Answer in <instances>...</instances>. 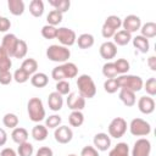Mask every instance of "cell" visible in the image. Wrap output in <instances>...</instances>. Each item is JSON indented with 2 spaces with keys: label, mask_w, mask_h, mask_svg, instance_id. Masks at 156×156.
<instances>
[{
  "label": "cell",
  "mask_w": 156,
  "mask_h": 156,
  "mask_svg": "<svg viewBox=\"0 0 156 156\" xmlns=\"http://www.w3.org/2000/svg\"><path fill=\"white\" fill-rule=\"evenodd\" d=\"M56 38L58 39V41L66 46H71L76 43L77 40V35H76V32L73 29H69V28H66V27H62V28H58L57 29V35Z\"/></svg>",
  "instance_id": "52a82bcc"
},
{
  "label": "cell",
  "mask_w": 156,
  "mask_h": 156,
  "mask_svg": "<svg viewBox=\"0 0 156 156\" xmlns=\"http://www.w3.org/2000/svg\"><path fill=\"white\" fill-rule=\"evenodd\" d=\"M11 136H12V140L20 145V144L27 141V139H28V132H27V129L18 127V128H15L13 129Z\"/></svg>",
  "instance_id": "7402d4cb"
},
{
  "label": "cell",
  "mask_w": 156,
  "mask_h": 156,
  "mask_svg": "<svg viewBox=\"0 0 156 156\" xmlns=\"http://www.w3.org/2000/svg\"><path fill=\"white\" fill-rule=\"evenodd\" d=\"M32 136L37 141L45 140L48 138V128L45 126H41V124H38V126L33 127V129H32Z\"/></svg>",
  "instance_id": "44dd1931"
},
{
  "label": "cell",
  "mask_w": 156,
  "mask_h": 156,
  "mask_svg": "<svg viewBox=\"0 0 156 156\" xmlns=\"http://www.w3.org/2000/svg\"><path fill=\"white\" fill-rule=\"evenodd\" d=\"M144 87H145L144 89L146 90V93H147L149 95L154 96V95L156 94V78H155V77L149 78V79L146 80V83H145Z\"/></svg>",
  "instance_id": "b9f144b4"
},
{
  "label": "cell",
  "mask_w": 156,
  "mask_h": 156,
  "mask_svg": "<svg viewBox=\"0 0 156 156\" xmlns=\"http://www.w3.org/2000/svg\"><path fill=\"white\" fill-rule=\"evenodd\" d=\"M77 87L79 95H82L84 99H91L96 94V87L93 80V78L88 74H82L77 79Z\"/></svg>",
  "instance_id": "6da1fadb"
},
{
  "label": "cell",
  "mask_w": 156,
  "mask_h": 156,
  "mask_svg": "<svg viewBox=\"0 0 156 156\" xmlns=\"http://www.w3.org/2000/svg\"><path fill=\"white\" fill-rule=\"evenodd\" d=\"M104 89H105V91L108 93V94L116 93V91L119 89V87H118V84H117V79H116V78H110V79H107V80L104 83Z\"/></svg>",
  "instance_id": "f35d334b"
},
{
  "label": "cell",
  "mask_w": 156,
  "mask_h": 156,
  "mask_svg": "<svg viewBox=\"0 0 156 156\" xmlns=\"http://www.w3.org/2000/svg\"><path fill=\"white\" fill-rule=\"evenodd\" d=\"M117 79V84L119 87V89H127V90H130L133 93H136L139 91L144 83H143V79L139 77V76H133V74H123Z\"/></svg>",
  "instance_id": "7a4b0ae2"
},
{
  "label": "cell",
  "mask_w": 156,
  "mask_h": 156,
  "mask_svg": "<svg viewBox=\"0 0 156 156\" xmlns=\"http://www.w3.org/2000/svg\"><path fill=\"white\" fill-rule=\"evenodd\" d=\"M49 4L52 7H55V10L60 11L61 13L67 12L69 10V6H71L69 0H49Z\"/></svg>",
  "instance_id": "f546056e"
},
{
  "label": "cell",
  "mask_w": 156,
  "mask_h": 156,
  "mask_svg": "<svg viewBox=\"0 0 156 156\" xmlns=\"http://www.w3.org/2000/svg\"><path fill=\"white\" fill-rule=\"evenodd\" d=\"M138 107L141 113L144 115H150L155 110V101L150 96H141L138 101Z\"/></svg>",
  "instance_id": "5bb4252c"
},
{
  "label": "cell",
  "mask_w": 156,
  "mask_h": 156,
  "mask_svg": "<svg viewBox=\"0 0 156 156\" xmlns=\"http://www.w3.org/2000/svg\"><path fill=\"white\" fill-rule=\"evenodd\" d=\"M151 152V144L147 139H138L133 146L132 156H150Z\"/></svg>",
  "instance_id": "ba28073f"
},
{
  "label": "cell",
  "mask_w": 156,
  "mask_h": 156,
  "mask_svg": "<svg viewBox=\"0 0 156 156\" xmlns=\"http://www.w3.org/2000/svg\"><path fill=\"white\" fill-rule=\"evenodd\" d=\"M13 79L17 82V83H26L28 79H29V74L28 73H26L22 68H20V69H16L15 71V73H13Z\"/></svg>",
  "instance_id": "60d3db41"
},
{
  "label": "cell",
  "mask_w": 156,
  "mask_h": 156,
  "mask_svg": "<svg viewBox=\"0 0 156 156\" xmlns=\"http://www.w3.org/2000/svg\"><path fill=\"white\" fill-rule=\"evenodd\" d=\"M10 27H11L10 20H7L6 17H1L0 18V32H6L10 29Z\"/></svg>",
  "instance_id": "f907efd6"
},
{
  "label": "cell",
  "mask_w": 156,
  "mask_h": 156,
  "mask_svg": "<svg viewBox=\"0 0 156 156\" xmlns=\"http://www.w3.org/2000/svg\"><path fill=\"white\" fill-rule=\"evenodd\" d=\"M68 122L72 127H80L84 122V116L80 111H73L68 117Z\"/></svg>",
  "instance_id": "4dcf8cb0"
},
{
  "label": "cell",
  "mask_w": 156,
  "mask_h": 156,
  "mask_svg": "<svg viewBox=\"0 0 156 156\" xmlns=\"http://www.w3.org/2000/svg\"><path fill=\"white\" fill-rule=\"evenodd\" d=\"M18 38L15 35V34H6L4 38H2V43H1V48L7 52V55L10 57H13V52H15V49L17 46V43H18Z\"/></svg>",
  "instance_id": "30bf717a"
},
{
  "label": "cell",
  "mask_w": 156,
  "mask_h": 156,
  "mask_svg": "<svg viewBox=\"0 0 156 156\" xmlns=\"http://www.w3.org/2000/svg\"><path fill=\"white\" fill-rule=\"evenodd\" d=\"M63 74H65V79L66 78H74L78 74V67L72 63V62H66L63 65H61Z\"/></svg>",
  "instance_id": "f1b7e54d"
},
{
  "label": "cell",
  "mask_w": 156,
  "mask_h": 156,
  "mask_svg": "<svg viewBox=\"0 0 156 156\" xmlns=\"http://www.w3.org/2000/svg\"><path fill=\"white\" fill-rule=\"evenodd\" d=\"M80 156H99V152L98 150L94 147V146H84L82 149V152H80Z\"/></svg>",
  "instance_id": "bcb514c9"
},
{
  "label": "cell",
  "mask_w": 156,
  "mask_h": 156,
  "mask_svg": "<svg viewBox=\"0 0 156 156\" xmlns=\"http://www.w3.org/2000/svg\"><path fill=\"white\" fill-rule=\"evenodd\" d=\"M108 156H129V147L127 143H118L111 151Z\"/></svg>",
  "instance_id": "484cf974"
},
{
  "label": "cell",
  "mask_w": 156,
  "mask_h": 156,
  "mask_svg": "<svg viewBox=\"0 0 156 156\" xmlns=\"http://www.w3.org/2000/svg\"><path fill=\"white\" fill-rule=\"evenodd\" d=\"M7 6L13 16H21L24 12V2L22 0H9Z\"/></svg>",
  "instance_id": "ac0fdd59"
},
{
  "label": "cell",
  "mask_w": 156,
  "mask_h": 156,
  "mask_svg": "<svg viewBox=\"0 0 156 156\" xmlns=\"http://www.w3.org/2000/svg\"><path fill=\"white\" fill-rule=\"evenodd\" d=\"M61 117L57 116V115H52V116H49V118H46V127L49 128H57L61 123Z\"/></svg>",
  "instance_id": "ee69618b"
},
{
  "label": "cell",
  "mask_w": 156,
  "mask_h": 156,
  "mask_svg": "<svg viewBox=\"0 0 156 156\" xmlns=\"http://www.w3.org/2000/svg\"><path fill=\"white\" fill-rule=\"evenodd\" d=\"M119 99L121 101L127 106V107H132L135 105V93L127 90V89H121L119 91Z\"/></svg>",
  "instance_id": "e0dca14e"
},
{
  "label": "cell",
  "mask_w": 156,
  "mask_h": 156,
  "mask_svg": "<svg viewBox=\"0 0 156 156\" xmlns=\"http://www.w3.org/2000/svg\"><path fill=\"white\" fill-rule=\"evenodd\" d=\"M30 83L35 88H44L49 83V78L45 73H34L30 78Z\"/></svg>",
  "instance_id": "ffe728a7"
},
{
  "label": "cell",
  "mask_w": 156,
  "mask_h": 156,
  "mask_svg": "<svg viewBox=\"0 0 156 156\" xmlns=\"http://www.w3.org/2000/svg\"><path fill=\"white\" fill-rule=\"evenodd\" d=\"M104 24H106L107 27H110V28H112L113 30H116V29H118V28L122 26V21H121V18H119L118 16L111 15V16H108V17L106 18V21H105Z\"/></svg>",
  "instance_id": "d590c367"
},
{
  "label": "cell",
  "mask_w": 156,
  "mask_h": 156,
  "mask_svg": "<svg viewBox=\"0 0 156 156\" xmlns=\"http://www.w3.org/2000/svg\"><path fill=\"white\" fill-rule=\"evenodd\" d=\"M77 43H78V46L83 50L85 49H89L94 45V37L91 34H88V33H84V34H80L77 39Z\"/></svg>",
  "instance_id": "603a6c76"
},
{
  "label": "cell",
  "mask_w": 156,
  "mask_h": 156,
  "mask_svg": "<svg viewBox=\"0 0 156 156\" xmlns=\"http://www.w3.org/2000/svg\"><path fill=\"white\" fill-rule=\"evenodd\" d=\"M133 45H134V48H136L143 54H146L150 49L149 40L146 38L141 37V35H136L135 38H133Z\"/></svg>",
  "instance_id": "d6986e66"
},
{
  "label": "cell",
  "mask_w": 156,
  "mask_h": 156,
  "mask_svg": "<svg viewBox=\"0 0 156 156\" xmlns=\"http://www.w3.org/2000/svg\"><path fill=\"white\" fill-rule=\"evenodd\" d=\"M41 35H43L45 39H54V38H56V35H57V28L54 27V26L46 24V26H44V27L41 28Z\"/></svg>",
  "instance_id": "8d00e7d4"
},
{
  "label": "cell",
  "mask_w": 156,
  "mask_h": 156,
  "mask_svg": "<svg viewBox=\"0 0 156 156\" xmlns=\"http://www.w3.org/2000/svg\"><path fill=\"white\" fill-rule=\"evenodd\" d=\"M29 12L34 17H40L44 13V2L41 0H32L29 4Z\"/></svg>",
  "instance_id": "cb8c5ba5"
},
{
  "label": "cell",
  "mask_w": 156,
  "mask_h": 156,
  "mask_svg": "<svg viewBox=\"0 0 156 156\" xmlns=\"http://www.w3.org/2000/svg\"><path fill=\"white\" fill-rule=\"evenodd\" d=\"M12 79H13V77L10 72H0V84L7 85L11 83Z\"/></svg>",
  "instance_id": "c3c4849f"
},
{
  "label": "cell",
  "mask_w": 156,
  "mask_h": 156,
  "mask_svg": "<svg viewBox=\"0 0 156 156\" xmlns=\"http://www.w3.org/2000/svg\"><path fill=\"white\" fill-rule=\"evenodd\" d=\"M6 57H10L9 55H7V52L2 49V48H0V60H2V58H6Z\"/></svg>",
  "instance_id": "9f6ffc18"
},
{
  "label": "cell",
  "mask_w": 156,
  "mask_h": 156,
  "mask_svg": "<svg viewBox=\"0 0 156 156\" xmlns=\"http://www.w3.org/2000/svg\"><path fill=\"white\" fill-rule=\"evenodd\" d=\"M28 108V116L33 122H40L45 117V110L43 106V102L39 98H32L28 101L27 105Z\"/></svg>",
  "instance_id": "3957f363"
},
{
  "label": "cell",
  "mask_w": 156,
  "mask_h": 156,
  "mask_svg": "<svg viewBox=\"0 0 156 156\" xmlns=\"http://www.w3.org/2000/svg\"><path fill=\"white\" fill-rule=\"evenodd\" d=\"M52 78L56 80V82H60V80H65V74H63V71H62V67L61 66H57L52 69V73H51Z\"/></svg>",
  "instance_id": "f6af8a7d"
},
{
  "label": "cell",
  "mask_w": 156,
  "mask_h": 156,
  "mask_svg": "<svg viewBox=\"0 0 156 156\" xmlns=\"http://www.w3.org/2000/svg\"><path fill=\"white\" fill-rule=\"evenodd\" d=\"M113 38H115V44L124 46V45H127L132 40V34L126 32V30H119V32L115 33Z\"/></svg>",
  "instance_id": "d4e9b609"
},
{
  "label": "cell",
  "mask_w": 156,
  "mask_h": 156,
  "mask_svg": "<svg viewBox=\"0 0 156 156\" xmlns=\"http://www.w3.org/2000/svg\"><path fill=\"white\" fill-rule=\"evenodd\" d=\"M6 141H7V134H6V132L4 129L0 128V146L5 145Z\"/></svg>",
  "instance_id": "11a10c76"
},
{
  "label": "cell",
  "mask_w": 156,
  "mask_h": 156,
  "mask_svg": "<svg viewBox=\"0 0 156 156\" xmlns=\"http://www.w3.org/2000/svg\"><path fill=\"white\" fill-rule=\"evenodd\" d=\"M2 123H4L5 127L15 129L18 126V117L15 113H6L2 118Z\"/></svg>",
  "instance_id": "836d02e7"
},
{
  "label": "cell",
  "mask_w": 156,
  "mask_h": 156,
  "mask_svg": "<svg viewBox=\"0 0 156 156\" xmlns=\"http://www.w3.org/2000/svg\"><path fill=\"white\" fill-rule=\"evenodd\" d=\"M46 56L50 61L54 62H66L71 56V51L65 46L50 45L46 50Z\"/></svg>",
  "instance_id": "277c9868"
},
{
  "label": "cell",
  "mask_w": 156,
  "mask_h": 156,
  "mask_svg": "<svg viewBox=\"0 0 156 156\" xmlns=\"http://www.w3.org/2000/svg\"><path fill=\"white\" fill-rule=\"evenodd\" d=\"M127 130V122L124 121V118L122 117H116L111 121L110 126H108V134L112 138H121L124 135Z\"/></svg>",
  "instance_id": "8992f818"
},
{
  "label": "cell",
  "mask_w": 156,
  "mask_h": 156,
  "mask_svg": "<svg viewBox=\"0 0 156 156\" xmlns=\"http://www.w3.org/2000/svg\"><path fill=\"white\" fill-rule=\"evenodd\" d=\"M102 74L106 77V78H115L117 76V71H116V67L113 65V62H106L102 67Z\"/></svg>",
  "instance_id": "e575fe53"
},
{
  "label": "cell",
  "mask_w": 156,
  "mask_h": 156,
  "mask_svg": "<svg viewBox=\"0 0 156 156\" xmlns=\"http://www.w3.org/2000/svg\"><path fill=\"white\" fill-rule=\"evenodd\" d=\"M52 150L49 146H43L37 151V156H52Z\"/></svg>",
  "instance_id": "816d5d0a"
},
{
  "label": "cell",
  "mask_w": 156,
  "mask_h": 156,
  "mask_svg": "<svg viewBox=\"0 0 156 156\" xmlns=\"http://www.w3.org/2000/svg\"><path fill=\"white\" fill-rule=\"evenodd\" d=\"M141 37L144 38H154L156 35V23L155 22H146L141 27Z\"/></svg>",
  "instance_id": "4316f807"
},
{
  "label": "cell",
  "mask_w": 156,
  "mask_h": 156,
  "mask_svg": "<svg viewBox=\"0 0 156 156\" xmlns=\"http://www.w3.org/2000/svg\"><path fill=\"white\" fill-rule=\"evenodd\" d=\"M27 51H28V46H27V43L24 40H18L17 43V46L15 49V52H13V57L16 58H23L26 55H27Z\"/></svg>",
  "instance_id": "d6a6232c"
},
{
  "label": "cell",
  "mask_w": 156,
  "mask_h": 156,
  "mask_svg": "<svg viewBox=\"0 0 156 156\" xmlns=\"http://www.w3.org/2000/svg\"><path fill=\"white\" fill-rule=\"evenodd\" d=\"M111 145V139L106 133H98L94 136V146L100 151H106Z\"/></svg>",
  "instance_id": "9a60e30c"
},
{
  "label": "cell",
  "mask_w": 156,
  "mask_h": 156,
  "mask_svg": "<svg viewBox=\"0 0 156 156\" xmlns=\"http://www.w3.org/2000/svg\"><path fill=\"white\" fill-rule=\"evenodd\" d=\"M100 55L105 60H112L117 55V46L112 41H106L100 46Z\"/></svg>",
  "instance_id": "4fadbf2b"
},
{
  "label": "cell",
  "mask_w": 156,
  "mask_h": 156,
  "mask_svg": "<svg viewBox=\"0 0 156 156\" xmlns=\"http://www.w3.org/2000/svg\"><path fill=\"white\" fill-rule=\"evenodd\" d=\"M48 105L52 111H60L62 108V105H63L62 95H60L57 91L51 93L48 98Z\"/></svg>",
  "instance_id": "2e32d148"
},
{
  "label": "cell",
  "mask_w": 156,
  "mask_h": 156,
  "mask_svg": "<svg viewBox=\"0 0 156 156\" xmlns=\"http://www.w3.org/2000/svg\"><path fill=\"white\" fill-rule=\"evenodd\" d=\"M54 135H55V139H56L57 143H60V144H67V143H69L72 140L73 132H72V129L69 127L61 126V127H57L56 128Z\"/></svg>",
  "instance_id": "9c48e42d"
},
{
  "label": "cell",
  "mask_w": 156,
  "mask_h": 156,
  "mask_svg": "<svg viewBox=\"0 0 156 156\" xmlns=\"http://www.w3.org/2000/svg\"><path fill=\"white\" fill-rule=\"evenodd\" d=\"M101 33H102V37L104 38H111V37H113L115 35V33H116V30H113L112 28H110V27H107L106 24H102V28H101Z\"/></svg>",
  "instance_id": "681fc988"
},
{
  "label": "cell",
  "mask_w": 156,
  "mask_h": 156,
  "mask_svg": "<svg viewBox=\"0 0 156 156\" xmlns=\"http://www.w3.org/2000/svg\"><path fill=\"white\" fill-rule=\"evenodd\" d=\"M11 66H12V61L10 57L0 60V72H10Z\"/></svg>",
  "instance_id": "7dc6e473"
},
{
  "label": "cell",
  "mask_w": 156,
  "mask_h": 156,
  "mask_svg": "<svg viewBox=\"0 0 156 156\" xmlns=\"http://www.w3.org/2000/svg\"><path fill=\"white\" fill-rule=\"evenodd\" d=\"M68 156H76V155H73V154H72V155H68Z\"/></svg>",
  "instance_id": "6f0895ef"
},
{
  "label": "cell",
  "mask_w": 156,
  "mask_h": 156,
  "mask_svg": "<svg viewBox=\"0 0 156 156\" xmlns=\"http://www.w3.org/2000/svg\"><path fill=\"white\" fill-rule=\"evenodd\" d=\"M0 18H1V17H0Z\"/></svg>",
  "instance_id": "680465c9"
},
{
  "label": "cell",
  "mask_w": 156,
  "mask_h": 156,
  "mask_svg": "<svg viewBox=\"0 0 156 156\" xmlns=\"http://www.w3.org/2000/svg\"><path fill=\"white\" fill-rule=\"evenodd\" d=\"M67 106L73 111H80L85 107V99L77 93H71L67 98Z\"/></svg>",
  "instance_id": "8fae6325"
},
{
  "label": "cell",
  "mask_w": 156,
  "mask_h": 156,
  "mask_svg": "<svg viewBox=\"0 0 156 156\" xmlns=\"http://www.w3.org/2000/svg\"><path fill=\"white\" fill-rule=\"evenodd\" d=\"M71 90V87H69V83L67 80H60L57 82L56 84V91L60 94V95H67Z\"/></svg>",
  "instance_id": "7bdbcfd3"
},
{
  "label": "cell",
  "mask_w": 156,
  "mask_h": 156,
  "mask_svg": "<svg viewBox=\"0 0 156 156\" xmlns=\"http://www.w3.org/2000/svg\"><path fill=\"white\" fill-rule=\"evenodd\" d=\"M17 152L20 156H32L33 154V145L30 143H22L20 144L18 149H17Z\"/></svg>",
  "instance_id": "ab89813d"
},
{
  "label": "cell",
  "mask_w": 156,
  "mask_h": 156,
  "mask_svg": "<svg viewBox=\"0 0 156 156\" xmlns=\"http://www.w3.org/2000/svg\"><path fill=\"white\" fill-rule=\"evenodd\" d=\"M46 20H48L49 26H54L55 27V26H57V24H60L62 22V13L60 11H57V10H52V11L49 12Z\"/></svg>",
  "instance_id": "1f68e13d"
},
{
  "label": "cell",
  "mask_w": 156,
  "mask_h": 156,
  "mask_svg": "<svg viewBox=\"0 0 156 156\" xmlns=\"http://www.w3.org/2000/svg\"><path fill=\"white\" fill-rule=\"evenodd\" d=\"M113 65L116 67L117 73L124 74V73H127L129 71V62L126 58H118L116 62H113Z\"/></svg>",
  "instance_id": "74e56055"
},
{
  "label": "cell",
  "mask_w": 156,
  "mask_h": 156,
  "mask_svg": "<svg viewBox=\"0 0 156 156\" xmlns=\"http://www.w3.org/2000/svg\"><path fill=\"white\" fill-rule=\"evenodd\" d=\"M122 26H123V28H124L123 30H126V32H128V33L132 34V33L136 32L138 29H140L141 21H140V18H139L138 16H135V15H129V16H127V17L124 18Z\"/></svg>",
  "instance_id": "7c38bea8"
},
{
  "label": "cell",
  "mask_w": 156,
  "mask_h": 156,
  "mask_svg": "<svg viewBox=\"0 0 156 156\" xmlns=\"http://www.w3.org/2000/svg\"><path fill=\"white\" fill-rule=\"evenodd\" d=\"M147 66L150 67L151 71H156V57L151 56L147 58Z\"/></svg>",
  "instance_id": "db71d44e"
},
{
  "label": "cell",
  "mask_w": 156,
  "mask_h": 156,
  "mask_svg": "<svg viewBox=\"0 0 156 156\" xmlns=\"http://www.w3.org/2000/svg\"><path fill=\"white\" fill-rule=\"evenodd\" d=\"M0 156H17L16 155V151L11 147H5L1 152H0Z\"/></svg>",
  "instance_id": "f5cc1de1"
},
{
  "label": "cell",
  "mask_w": 156,
  "mask_h": 156,
  "mask_svg": "<svg viewBox=\"0 0 156 156\" xmlns=\"http://www.w3.org/2000/svg\"><path fill=\"white\" fill-rule=\"evenodd\" d=\"M21 68H22L26 73H28V74L30 76V74H33V73L37 72V69H38V62H37L34 58H26V60L22 62Z\"/></svg>",
  "instance_id": "83f0119b"
},
{
  "label": "cell",
  "mask_w": 156,
  "mask_h": 156,
  "mask_svg": "<svg viewBox=\"0 0 156 156\" xmlns=\"http://www.w3.org/2000/svg\"><path fill=\"white\" fill-rule=\"evenodd\" d=\"M129 129H130V133L135 136H145V135H149L151 132L150 124L141 118H134L130 122Z\"/></svg>",
  "instance_id": "5b68a950"
}]
</instances>
